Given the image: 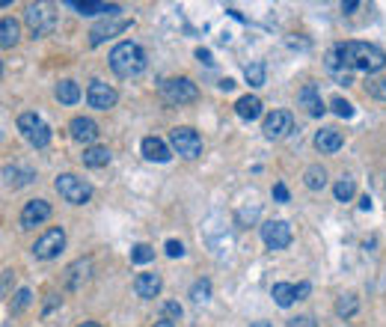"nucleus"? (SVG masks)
I'll return each mask as SVG.
<instances>
[{"label": "nucleus", "mask_w": 386, "mask_h": 327, "mask_svg": "<svg viewBox=\"0 0 386 327\" xmlns=\"http://www.w3.org/2000/svg\"><path fill=\"white\" fill-rule=\"evenodd\" d=\"M342 54V63L348 68H356V72H380L386 66V54L380 51L378 45H369V42H345V45H336Z\"/></svg>", "instance_id": "obj_1"}, {"label": "nucleus", "mask_w": 386, "mask_h": 327, "mask_svg": "<svg viewBox=\"0 0 386 327\" xmlns=\"http://www.w3.org/2000/svg\"><path fill=\"white\" fill-rule=\"evenodd\" d=\"M110 68L119 77H137L146 72V51L137 42H119L110 51Z\"/></svg>", "instance_id": "obj_2"}, {"label": "nucleus", "mask_w": 386, "mask_h": 327, "mask_svg": "<svg viewBox=\"0 0 386 327\" xmlns=\"http://www.w3.org/2000/svg\"><path fill=\"white\" fill-rule=\"evenodd\" d=\"M54 187H57V194L63 196L66 203H72V205H84V203H89V196H93V185L84 182V178H77V176H72V173L59 176L54 182Z\"/></svg>", "instance_id": "obj_3"}, {"label": "nucleus", "mask_w": 386, "mask_h": 327, "mask_svg": "<svg viewBox=\"0 0 386 327\" xmlns=\"http://www.w3.org/2000/svg\"><path fill=\"white\" fill-rule=\"evenodd\" d=\"M18 131H21L24 140L36 149H45L48 143H51V128L42 122L39 113H21L18 116Z\"/></svg>", "instance_id": "obj_4"}, {"label": "nucleus", "mask_w": 386, "mask_h": 327, "mask_svg": "<svg viewBox=\"0 0 386 327\" xmlns=\"http://www.w3.org/2000/svg\"><path fill=\"white\" fill-rule=\"evenodd\" d=\"M170 143L175 149V155L187 158V161H193V158L202 155V137L196 134L193 128H187V125L173 128V131H170Z\"/></svg>", "instance_id": "obj_5"}, {"label": "nucleus", "mask_w": 386, "mask_h": 327, "mask_svg": "<svg viewBox=\"0 0 386 327\" xmlns=\"http://www.w3.org/2000/svg\"><path fill=\"white\" fill-rule=\"evenodd\" d=\"M161 93L170 104H191V102H196L200 89H196V84L191 81V77H170V81H164Z\"/></svg>", "instance_id": "obj_6"}, {"label": "nucleus", "mask_w": 386, "mask_h": 327, "mask_svg": "<svg viewBox=\"0 0 386 327\" xmlns=\"http://www.w3.org/2000/svg\"><path fill=\"white\" fill-rule=\"evenodd\" d=\"M63 247H66V232H63V226H54V230H48L33 244V256L36 259H57Z\"/></svg>", "instance_id": "obj_7"}, {"label": "nucleus", "mask_w": 386, "mask_h": 327, "mask_svg": "<svg viewBox=\"0 0 386 327\" xmlns=\"http://www.w3.org/2000/svg\"><path fill=\"white\" fill-rule=\"evenodd\" d=\"M262 241L267 250H285L291 244V226L285 221H267L262 223Z\"/></svg>", "instance_id": "obj_8"}, {"label": "nucleus", "mask_w": 386, "mask_h": 327, "mask_svg": "<svg viewBox=\"0 0 386 327\" xmlns=\"http://www.w3.org/2000/svg\"><path fill=\"white\" fill-rule=\"evenodd\" d=\"M291 128H294V119H291L289 111H273V113L264 116L262 131H264L267 140H282V137H289Z\"/></svg>", "instance_id": "obj_9"}, {"label": "nucleus", "mask_w": 386, "mask_h": 327, "mask_svg": "<svg viewBox=\"0 0 386 327\" xmlns=\"http://www.w3.org/2000/svg\"><path fill=\"white\" fill-rule=\"evenodd\" d=\"M116 89L113 86H107L104 81H93L86 89V102L89 107H95V111H110V107L116 104Z\"/></svg>", "instance_id": "obj_10"}, {"label": "nucleus", "mask_w": 386, "mask_h": 327, "mask_svg": "<svg viewBox=\"0 0 386 327\" xmlns=\"http://www.w3.org/2000/svg\"><path fill=\"white\" fill-rule=\"evenodd\" d=\"M51 217V203L45 200H30L24 208H21V230H33V226L45 223Z\"/></svg>", "instance_id": "obj_11"}, {"label": "nucleus", "mask_w": 386, "mask_h": 327, "mask_svg": "<svg viewBox=\"0 0 386 327\" xmlns=\"http://www.w3.org/2000/svg\"><path fill=\"white\" fill-rule=\"evenodd\" d=\"M27 24L33 36H48L54 30V12H48V6H27Z\"/></svg>", "instance_id": "obj_12"}, {"label": "nucleus", "mask_w": 386, "mask_h": 327, "mask_svg": "<svg viewBox=\"0 0 386 327\" xmlns=\"http://www.w3.org/2000/svg\"><path fill=\"white\" fill-rule=\"evenodd\" d=\"M131 27V18H116V21H102L93 27V33H89V45H102L104 39H113L116 33H125V30Z\"/></svg>", "instance_id": "obj_13"}, {"label": "nucleus", "mask_w": 386, "mask_h": 327, "mask_svg": "<svg viewBox=\"0 0 386 327\" xmlns=\"http://www.w3.org/2000/svg\"><path fill=\"white\" fill-rule=\"evenodd\" d=\"M68 131H72L77 143H86V146L98 140V125H95V119H89V116H75Z\"/></svg>", "instance_id": "obj_14"}, {"label": "nucleus", "mask_w": 386, "mask_h": 327, "mask_svg": "<svg viewBox=\"0 0 386 327\" xmlns=\"http://www.w3.org/2000/svg\"><path fill=\"white\" fill-rule=\"evenodd\" d=\"M140 149H143V158L146 161H157V164H166L173 158V152H170V146H166L161 137H143V143H140Z\"/></svg>", "instance_id": "obj_15"}, {"label": "nucleus", "mask_w": 386, "mask_h": 327, "mask_svg": "<svg viewBox=\"0 0 386 327\" xmlns=\"http://www.w3.org/2000/svg\"><path fill=\"white\" fill-rule=\"evenodd\" d=\"M297 104L306 107V113H309V116H321L327 111L324 102H321V93H318V86H315V84H306L300 93H297Z\"/></svg>", "instance_id": "obj_16"}, {"label": "nucleus", "mask_w": 386, "mask_h": 327, "mask_svg": "<svg viewBox=\"0 0 386 327\" xmlns=\"http://www.w3.org/2000/svg\"><path fill=\"white\" fill-rule=\"evenodd\" d=\"M342 131H336V128H321L318 134H315V149L324 155H333V152H339L342 149Z\"/></svg>", "instance_id": "obj_17"}, {"label": "nucleus", "mask_w": 386, "mask_h": 327, "mask_svg": "<svg viewBox=\"0 0 386 327\" xmlns=\"http://www.w3.org/2000/svg\"><path fill=\"white\" fill-rule=\"evenodd\" d=\"M161 274H137V280H134V292L146 297V301H152V297H157V292H161Z\"/></svg>", "instance_id": "obj_18"}, {"label": "nucleus", "mask_w": 386, "mask_h": 327, "mask_svg": "<svg viewBox=\"0 0 386 327\" xmlns=\"http://www.w3.org/2000/svg\"><path fill=\"white\" fill-rule=\"evenodd\" d=\"M235 113L247 119V122H253V119H259L262 116V102H259V95H244V98H238L235 102Z\"/></svg>", "instance_id": "obj_19"}, {"label": "nucleus", "mask_w": 386, "mask_h": 327, "mask_svg": "<svg viewBox=\"0 0 386 327\" xmlns=\"http://www.w3.org/2000/svg\"><path fill=\"white\" fill-rule=\"evenodd\" d=\"M89 271H93V262L89 259H77L75 265H68V277H66V283H68V289H81V283H86V277Z\"/></svg>", "instance_id": "obj_20"}, {"label": "nucleus", "mask_w": 386, "mask_h": 327, "mask_svg": "<svg viewBox=\"0 0 386 327\" xmlns=\"http://www.w3.org/2000/svg\"><path fill=\"white\" fill-rule=\"evenodd\" d=\"M68 6L77 9L81 15H107V18L119 15V6L116 3H77V0H68Z\"/></svg>", "instance_id": "obj_21"}, {"label": "nucleus", "mask_w": 386, "mask_h": 327, "mask_svg": "<svg viewBox=\"0 0 386 327\" xmlns=\"http://www.w3.org/2000/svg\"><path fill=\"white\" fill-rule=\"evenodd\" d=\"M84 164L86 167H107L110 164V149L107 146H89L84 152Z\"/></svg>", "instance_id": "obj_22"}, {"label": "nucleus", "mask_w": 386, "mask_h": 327, "mask_svg": "<svg viewBox=\"0 0 386 327\" xmlns=\"http://www.w3.org/2000/svg\"><path fill=\"white\" fill-rule=\"evenodd\" d=\"M57 98H59V104H77L81 86H77L75 81H59L57 84Z\"/></svg>", "instance_id": "obj_23"}, {"label": "nucleus", "mask_w": 386, "mask_h": 327, "mask_svg": "<svg viewBox=\"0 0 386 327\" xmlns=\"http://www.w3.org/2000/svg\"><path fill=\"white\" fill-rule=\"evenodd\" d=\"M3 178H6V187H24L33 182V173L18 170V167H3Z\"/></svg>", "instance_id": "obj_24"}, {"label": "nucleus", "mask_w": 386, "mask_h": 327, "mask_svg": "<svg viewBox=\"0 0 386 327\" xmlns=\"http://www.w3.org/2000/svg\"><path fill=\"white\" fill-rule=\"evenodd\" d=\"M303 182L309 191H321V187L327 185V173H324V167H306V173H303Z\"/></svg>", "instance_id": "obj_25"}, {"label": "nucleus", "mask_w": 386, "mask_h": 327, "mask_svg": "<svg viewBox=\"0 0 386 327\" xmlns=\"http://www.w3.org/2000/svg\"><path fill=\"white\" fill-rule=\"evenodd\" d=\"M356 310H360V301H356V295H351V292L336 301V315H339V319H351V315H356Z\"/></svg>", "instance_id": "obj_26"}, {"label": "nucleus", "mask_w": 386, "mask_h": 327, "mask_svg": "<svg viewBox=\"0 0 386 327\" xmlns=\"http://www.w3.org/2000/svg\"><path fill=\"white\" fill-rule=\"evenodd\" d=\"M271 295H273V301L280 303V306H291L297 301V289H294L291 283H276Z\"/></svg>", "instance_id": "obj_27"}, {"label": "nucleus", "mask_w": 386, "mask_h": 327, "mask_svg": "<svg viewBox=\"0 0 386 327\" xmlns=\"http://www.w3.org/2000/svg\"><path fill=\"white\" fill-rule=\"evenodd\" d=\"M15 42H18V24L12 21V18H3V21H0V45L12 48Z\"/></svg>", "instance_id": "obj_28"}, {"label": "nucleus", "mask_w": 386, "mask_h": 327, "mask_svg": "<svg viewBox=\"0 0 386 327\" xmlns=\"http://www.w3.org/2000/svg\"><path fill=\"white\" fill-rule=\"evenodd\" d=\"M354 191H356V182L351 176H342L339 182H336V187H333V194H336V200H339V203H348L354 196Z\"/></svg>", "instance_id": "obj_29"}, {"label": "nucleus", "mask_w": 386, "mask_h": 327, "mask_svg": "<svg viewBox=\"0 0 386 327\" xmlns=\"http://www.w3.org/2000/svg\"><path fill=\"white\" fill-rule=\"evenodd\" d=\"M244 77L250 86H264V63H250L244 68Z\"/></svg>", "instance_id": "obj_30"}, {"label": "nucleus", "mask_w": 386, "mask_h": 327, "mask_svg": "<svg viewBox=\"0 0 386 327\" xmlns=\"http://www.w3.org/2000/svg\"><path fill=\"white\" fill-rule=\"evenodd\" d=\"M155 259V250L148 244H137L134 250H131V262H137V265H146V262H152Z\"/></svg>", "instance_id": "obj_31"}, {"label": "nucleus", "mask_w": 386, "mask_h": 327, "mask_svg": "<svg viewBox=\"0 0 386 327\" xmlns=\"http://www.w3.org/2000/svg\"><path fill=\"white\" fill-rule=\"evenodd\" d=\"M330 107H333V113H336V116H342V119H351V116H354V104H351V102H345L342 95H336L333 102H330Z\"/></svg>", "instance_id": "obj_32"}, {"label": "nucleus", "mask_w": 386, "mask_h": 327, "mask_svg": "<svg viewBox=\"0 0 386 327\" xmlns=\"http://www.w3.org/2000/svg\"><path fill=\"white\" fill-rule=\"evenodd\" d=\"M191 297H193L196 303L208 301V297H211V283H208V280H200V283H193V289H191Z\"/></svg>", "instance_id": "obj_33"}, {"label": "nucleus", "mask_w": 386, "mask_h": 327, "mask_svg": "<svg viewBox=\"0 0 386 327\" xmlns=\"http://www.w3.org/2000/svg\"><path fill=\"white\" fill-rule=\"evenodd\" d=\"M365 89H369V95H374V98H380V102H386V77L369 81V84H365Z\"/></svg>", "instance_id": "obj_34"}, {"label": "nucleus", "mask_w": 386, "mask_h": 327, "mask_svg": "<svg viewBox=\"0 0 386 327\" xmlns=\"http://www.w3.org/2000/svg\"><path fill=\"white\" fill-rule=\"evenodd\" d=\"M30 301H33V295H30V289H21V292H18V295H15V303H12V312H21V310H24V306H27Z\"/></svg>", "instance_id": "obj_35"}, {"label": "nucleus", "mask_w": 386, "mask_h": 327, "mask_svg": "<svg viewBox=\"0 0 386 327\" xmlns=\"http://www.w3.org/2000/svg\"><path fill=\"white\" fill-rule=\"evenodd\" d=\"M166 256H170V259H178V256H184V244L175 241V238H170V241H166Z\"/></svg>", "instance_id": "obj_36"}, {"label": "nucleus", "mask_w": 386, "mask_h": 327, "mask_svg": "<svg viewBox=\"0 0 386 327\" xmlns=\"http://www.w3.org/2000/svg\"><path fill=\"white\" fill-rule=\"evenodd\" d=\"M273 200H276V203H289V187H285L282 182L273 185Z\"/></svg>", "instance_id": "obj_37"}, {"label": "nucleus", "mask_w": 386, "mask_h": 327, "mask_svg": "<svg viewBox=\"0 0 386 327\" xmlns=\"http://www.w3.org/2000/svg\"><path fill=\"white\" fill-rule=\"evenodd\" d=\"M289 327H315V321L309 319V315H297V319L289 321Z\"/></svg>", "instance_id": "obj_38"}, {"label": "nucleus", "mask_w": 386, "mask_h": 327, "mask_svg": "<svg viewBox=\"0 0 386 327\" xmlns=\"http://www.w3.org/2000/svg\"><path fill=\"white\" fill-rule=\"evenodd\" d=\"M164 312L170 315V319H182V306H178L175 301H170V303H166V306H164Z\"/></svg>", "instance_id": "obj_39"}, {"label": "nucleus", "mask_w": 386, "mask_h": 327, "mask_svg": "<svg viewBox=\"0 0 386 327\" xmlns=\"http://www.w3.org/2000/svg\"><path fill=\"white\" fill-rule=\"evenodd\" d=\"M196 57H200L205 66H211V63H214V59H211V51H208V48H200V51H196Z\"/></svg>", "instance_id": "obj_40"}, {"label": "nucleus", "mask_w": 386, "mask_h": 327, "mask_svg": "<svg viewBox=\"0 0 386 327\" xmlns=\"http://www.w3.org/2000/svg\"><path fill=\"white\" fill-rule=\"evenodd\" d=\"M294 289H297V301H300V297H306V295H309V289H312V286H309V283H300V286H294Z\"/></svg>", "instance_id": "obj_41"}, {"label": "nucleus", "mask_w": 386, "mask_h": 327, "mask_svg": "<svg viewBox=\"0 0 386 327\" xmlns=\"http://www.w3.org/2000/svg\"><path fill=\"white\" fill-rule=\"evenodd\" d=\"M232 86H235L232 77H223V81H220V89H232Z\"/></svg>", "instance_id": "obj_42"}, {"label": "nucleus", "mask_w": 386, "mask_h": 327, "mask_svg": "<svg viewBox=\"0 0 386 327\" xmlns=\"http://www.w3.org/2000/svg\"><path fill=\"white\" fill-rule=\"evenodd\" d=\"M155 327H175L170 319H161V321H155Z\"/></svg>", "instance_id": "obj_43"}, {"label": "nucleus", "mask_w": 386, "mask_h": 327, "mask_svg": "<svg viewBox=\"0 0 386 327\" xmlns=\"http://www.w3.org/2000/svg\"><path fill=\"white\" fill-rule=\"evenodd\" d=\"M250 327H273V324H271V321H253Z\"/></svg>", "instance_id": "obj_44"}, {"label": "nucleus", "mask_w": 386, "mask_h": 327, "mask_svg": "<svg viewBox=\"0 0 386 327\" xmlns=\"http://www.w3.org/2000/svg\"><path fill=\"white\" fill-rule=\"evenodd\" d=\"M77 327H102V324H95V321H84V324H77Z\"/></svg>", "instance_id": "obj_45"}]
</instances>
